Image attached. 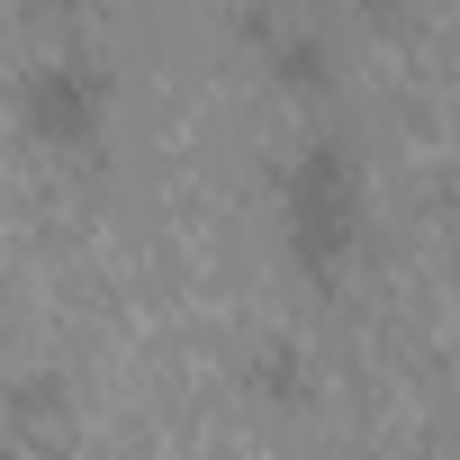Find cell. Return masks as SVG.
Here are the masks:
<instances>
[{
	"label": "cell",
	"instance_id": "cell-1",
	"mask_svg": "<svg viewBox=\"0 0 460 460\" xmlns=\"http://www.w3.org/2000/svg\"><path fill=\"white\" fill-rule=\"evenodd\" d=\"M361 217H370V181H361L352 136H334V127L298 136L289 163H280V253H289V271L343 280L352 253H361Z\"/></svg>",
	"mask_w": 460,
	"mask_h": 460
},
{
	"label": "cell",
	"instance_id": "cell-2",
	"mask_svg": "<svg viewBox=\"0 0 460 460\" xmlns=\"http://www.w3.org/2000/svg\"><path fill=\"white\" fill-rule=\"evenodd\" d=\"M109 109H118V82L91 46H46L28 73H19V118L37 145L55 154H91L109 136Z\"/></svg>",
	"mask_w": 460,
	"mask_h": 460
},
{
	"label": "cell",
	"instance_id": "cell-3",
	"mask_svg": "<svg viewBox=\"0 0 460 460\" xmlns=\"http://www.w3.org/2000/svg\"><path fill=\"white\" fill-rule=\"evenodd\" d=\"M253 37H262V55L280 64V82H298V91H325V82H334V55H325L307 28H289V19H253Z\"/></svg>",
	"mask_w": 460,
	"mask_h": 460
}]
</instances>
